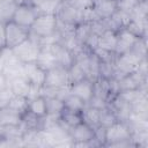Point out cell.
Listing matches in <instances>:
<instances>
[{
	"instance_id": "1",
	"label": "cell",
	"mask_w": 148,
	"mask_h": 148,
	"mask_svg": "<svg viewBox=\"0 0 148 148\" xmlns=\"http://www.w3.org/2000/svg\"><path fill=\"white\" fill-rule=\"evenodd\" d=\"M132 131L127 121L116 120L104 128L105 147H128L133 146L131 141Z\"/></svg>"
},
{
	"instance_id": "2",
	"label": "cell",
	"mask_w": 148,
	"mask_h": 148,
	"mask_svg": "<svg viewBox=\"0 0 148 148\" xmlns=\"http://www.w3.org/2000/svg\"><path fill=\"white\" fill-rule=\"evenodd\" d=\"M10 50H12L13 54L22 64H27V62H35L36 61L40 47L38 45L36 36L30 34L28 39H25L24 42H22L21 44H18L17 46H15Z\"/></svg>"
},
{
	"instance_id": "3",
	"label": "cell",
	"mask_w": 148,
	"mask_h": 148,
	"mask_svg": "<svg viewBox=\"0 0 148 148\" xmlns=\"http://www.w3.org/2000/svg\"><path fill=\"white\" fill-rule=\"evenodd\" d=\"M57 25H58L57 15L38 14L29 30L32 35L37 37H46L57 31Z\"/></svg>"
},
{
	"instance_id": "4",
	"label": "cell",
	"mask_w": 148,
	"mask_h": 148,
	"mask_svg": "<svg viewBox=\"0 0 148 148\" xmlns=\"http://www.w3.org/2000/svg\"><path fill=\"white\" fill-rule=\"evenodd\" d=\"M37 15H38V12L36 9V7H34L27 2H21V3H17L10 21L15 22L16 24H18L23 28L30 29L35 18L37 17Z\"/></svg>"
},
{
	"instance_id": "5",
	"label": "cell",
	"mask_w": 148,
	"mask_h": 148,
	"mask_svg": "<svg viewBox=\"0 0 148 148\" xmlns=\"http://www.w3.org/2000/svg\"><path fill=\"white\" fill-rule=\"evenodd\" d=\"M69 86L68 82V69L57 65L53 68L46 71L45 73V80H44V88L49 89H59L62 87Z\"/></svg>"
},
{
	"instance_id": "6",
	"label": "cell",
	"mask_w": 148,
	"mask_h": 148,
	"mask_svg": "<svg viewBox=\"0 0 148 148\" xmlns=\"http://www.w3.org/2000/svg\"><path fill=\"white\" fill-rule=\"evenodd\" d=\"M30 30L16 24L13 21L6 22V47L13 49L29 38Z\"/></svg>"
},
{
	"instance_id": "7",
	"label": "cell",
	"mask_w": 148,
	"mask_h": 148,
	"mask_svg": "<svg viewBox=\"0 0 148 148\" xmlns=\"http://www.w3.org/2000/svg\"><path fill=\"white\" fill-rule=\"evenodd\" d=\"M72 142H91L92 146H99L95 140V128L84 121H80L68 130Z\"/></svg>"
},
{
	"instance_id": "8",
	"label": "cell",
	"mask_w": 148,
	"mask_h": 148,
	"mask_svg": "<svg viewBox=\"0 0 148 148\" xmlns=\"http://www.w3.org/2000/svg\"><path fill=\"white\" fill-rule=\"evenodd\" d=\"M139 38L140 37H138L136 35H134L133 32L127 30L126 28L118 30L117 31V45H116L114 54L119 56V54H123V53L131 51L134 47V45Z\"/></svg>"
},
{
	"instance_id": "9",
	"label": "cell",
	"mask_w": 148,
	"mask_h": 148,
	"mask_svg": "<svg viewBox=\"0 0 148 148\" xmlns=\"http://www.w3.org/2000/svg\"><path fill=\"white\" fill-rule=\"evenodd\" d=\"M82 12L83 10L77 9L69 1L64 0L59 10H58V13H57V17L61 22L79 24V23L82 22Z\"/></svg>"
},
{
	"instance_id": "10",
	"label": "cell",
	"mask_w": 148,
	"mask_h": 148,
	"mask_svg": "<svg viewBox=\"0 0 148 148\" xmlns=\"http://www.w3.org/2000/svg\"><path fill=\"white\" fill-rule=\"evenodd\" d=\"M45 71L42 69L36 62L23 64V74L22 76L31 84L36 87H43L45 80Z\"/></svg>"
},
{
	"instance_id": "11",
	"label": "cell",
	"mask_w": 148,
	"mask_h": 148,
	"mask_svg": "<svg viewBox=\"0 0 148 148\" xmlns=\"http://www.w3.org/2000/svg\"><path fill=\"white\" fill-rule=\"evenodd\" d=\"M69 94L80 97L82 101L88 103L94 95V82L84 79L79 82L69 84Z\"/></svg>"
},
{
	"instance_id": "12",
	"label": "cell",
	"mask_w": 148,
	"mask_h": 148,
	"mask_svg": "<svg viewBox=\"0 0 148 148\" xmlns=\"http://www.w3.org/2000/svg\"><path fill=\"white\" fill-rule=\"evenodd\" d=\"M45 47H49L52 51V53L54 54V57H56V59L58 61V65H60V66H62V67H65L67 69L73 65L74 56L61 43H57V44H53V45H50V46H45Z\"/></svg>"
},
{
	"instance_id": "13",
	"label": "cell",
	"mask_w": 148,
	"mask_h": 148,
	"mask_svg": "<svg viewBox=\"0 0 148 148\" xmlns=\"http://www.w3.org/2000/svg\"><path fill=\"white\" fill-rule=\"evenodd\" d=\"M94 9L98 17L102 21L109 20L117 10H118V1L117 0H101L94 3Z\"/></svg>"
},
{
	"instance_id": "14",
	"label": "cell",
	"mask_w": 148,
	"mask_h": 148,
	"mask_svg": "<svg viewBox=\"0 0 148 148\" xmlns=\"http://www.w3.org/2000/svg\"><path fill=\"white\" fill-rule=\"evenodd\" d=\"M42 69H44L45 72L53 68L54 66L58 65V61L54 57V54L52 53V51L49 47H40L39 53L37 56V59L35 61Z\"/></svg>"
},
{
	"instance_id": "15",
	"label": "cell",
	"mask_w": 148,
	"mask_h": 148,
	"mask_svg": "<svg viewBox=\"0 0 148 148\" xmlns=\"http://www.w3.org/2000/svg\"><path fill=\"white\" fill-rule=\"evenodd\" d=\"M21 113L8 106L0 108V126H17L21 124Z\"/></svg>"
},
{
	"instance_id": "16",
	"label": "cell",
	"mask_w": 148,
	"mask_h": 148,
	"mask_svg": "<svg viewBox=\"0 0 148 148\" xmlns=\"http://www.w3.org/2000/svg\"><path fill=\"white\" fill-rule=\"evenodd\" d=\"M117 45V31L111 29H105L98 38V47L105 51L114 53Z\"/></svg>"
},
{
	"instance_id": "17",
	"label": "cell",
	"mask_w": 148,
	"mask_h": 148,
	"mask_svg": "<svg viewBox=\"0 0 148 148\" xmlns=\"http://www.w3.org/2000/svg\"><path fill=\"white\" fill-rule=\"evenodd\" d=\"M59 121L60 125L65 128V130H69L72 126L76 125L77 123L82 121V117H81V112H76V111H72L68 109H62V111L59 114Z\"/></svg>"
},
{
	"instance_id": "18",
	"label": "cell",
	"mask_w": 148,
	"mask_h": 148,
	"mask_svg": "<svg viewBox=\"0 0 148 148\" xmlns=\"http://www.w3.org/2000/svg\"><path fill=\"white\" fill-rule=\"evenodd\" d=\"M8 87L14 95H23L28 97L31 84L23 76H16L8 80Z\"/></svg>"
},
{
	"instance_id": "19",
	"label": "cell",
	"mask_w": 148,
	"mask_h": 148,
	"mask_svg": "<svg viewBox=\"0 0 148 148\" xmlns=\"http://www.w3.org/2000/svg\"><path fill=\"white\" fill-rule=\"evenodd\" d=\"M81 117L82 121L87 123L94 128L99 127V117H101V110L92 108L90 105H86L84 109L81 111Z\"/></svg>"
},
{
	"instance_id": "20",
	"label": "cell",
	"mask_w": 148,
	"mask_h": 148,
	"mask_svg": "<svg viewBox=\"0 0 148 148\" xmlns=\"http://www.w3.org/2000/svg\"><path fill=\"white\" fill-rule=\"evenodd\" d=\"M28 110L30 112H32L34 114L43 118L47 112H46V101L45 97L43 95L34 97L31 99H29V105H28Z\"/></svg>"
},
{
	"instance_id": "21",
	"label": "cell",
	"mask_w": 148,
	"mask_h": 148,
	"mask_svg": "<svg viewBox=\"0 0 148 148\" xmlns=\"http://www.w3.org/2000/svg\"><path fill=\"white\" fill-rule=\"evenodd\" d=\"M28 105H29V98L23 95H13L7 104L8 108L15 110L21 114L28 111Z\"/></svg>"
},
{
	"instance_id": "22",
	"label": "cell",
	"mask_w": 148,
	"mask_h": 148,
	"mask_svg": "<svg viewBox=\"0 0 148 148\" xmlns=\"http://www.w3.org/2000/svg\"><path fill=\"white\" fill-rule=\"evenodd\" d=\"M64 0H43L37 7L38 14H54L57 15Z\"/></svg>"
},
{
	"instance_id": "23",
	"label": "cell",
	"mask_w": 148,
	"mask_h": 148,
	"mask_svg": "<svg viewBox=\"0 0 148 148\" xmlns=\"http://www.w3.org/2000/svg\"><path fill=\"white\" fill-rule=\"evenodd\" d=\"M87 105V103L84 101H82L80 97L68 94L65 98H64V108L72 110V111H76V112H81L84 106Z\"/></svg>"
},
{
	"instance_id": "24",
	"label": "cell",
	"mask_w": 148,
	"mask_h": 148,
	"mask_svg": "<svg viewBox=\"0 0 148 148\" xmlns=\"http://www.w3.org/2000/svg\"><path fill=\"white\" fill-rule=\"evenodd\" d=\"M16 6H17V2L15 0L0 1V20L3 22L10 21Z\"/></svg>"
},
{
	"instance_id": "25",
	"label": "cell",
	"mask_w": 148,
	"mask_h": 148,
	"mask_svg": "<svg viewBox=\"0 0 148 148\" xmlns=\"http://www.w3.org/2000/svg\"><path fill=\"white\" fill-rule=\"evenodd\" d=\"M46 101V112L50 114H59L64 109V101L56 96H44Z\"/></svg>"
},
{
	"instance_id": "26",
	"label": "cell",
	"mask_w": 148,
	"mask_h": 148,
	"mask_svg": "<svg viewBox=\"0 0 148 148\" xmlns=\"http://www.w3.org/2000/svg\"><path fill=\"white\" fill-rule=\"evenodd\" d=\"M84 79H87L84 71L76 62H73V65L68 68V82H69V84L79 82V81L84 80Z\"/></svg>"
},
{
	"instance_id": "27",
	"label": "cell",
	"mask_w": 148,
	"mask_h": 148,
	"mask_svg": "<svg viewBox=\"0 0 148 148\" xmlns=\"http://www.w3.org/2000/svg\"><path fill=\"white\" fill-rule=\"evenodd\" d=\"M13 95H14V94H13V91L10 90V88H9V87H7L6 89L1 90V91H0V108L7 106V104H8L9 99L12 98V96H13Z\"/></svg>"
},
{
	"instance_id": "28",
	"label": "cell",
	"mask_w": 148,
	"mask_h": 148,
	"mask_svg": "<svg viewBox=\"0 0 148 148\" xmlns=\"http://www.w3.org/2000/svg\"><path fill=\"white\" fill-rule=\"evenodd\" d=\"M67 1H69L73 6H75L80 10H84V9L90 8V7L94 6L92 0H67Z\"/></svg>"
},
{
	"instance_id": "29",
	"label": "cell",
	"mask_w": 148,
	"mask_h": 148,
	"mask_svg": "<svg viewBox=\"0 0 148 148\" xmlns=\"http://www.w3.org/2000/svg\"><path fill=\"white\" fill-rule=\"evenodd\" d=\"M0 47H6V22L0 20Z\"/></svg>"
},
{
	"instance_id": "30",
	"label": "cell",
	"mask_w": 148,
	"mask_h": 148,
	"mask_svg": "<svg viewBox=\"0 0 148 148\" xmlns=\"http://www.w3.org/2000/svg\"><path fill=\"white\" fill-rule=\"evenodd\" d=\"M8 87V79L3 73H0V91Z\"/></svg>"
},
{
	"instance_id": "31",
	"label": "cell",
	"mask_w": 148,
	"mask_h": 148,
	"mask_svg": "<svg viewBox=\"0 0 148 148\" xmlns=\"http://www.w3.org/2000/svg\"><path fill=\"white\" fill-rule=\"evenodd\" d=\"M42 1H43V0H24L23 2H27V3H29V5L34 6V7H37Z\"/></svg>"
},
{
	"instance_id": "32",
	"label": "cell",
	"mask_w": 148,
	"mask_h": 148,
	"mask_svg": "<svg viewBox=\"0 0 148 148\" xmlns=\"http://www.w3.org/2000/svg\"><path fill=\"white\" fill-rule=\"evenodd\" d=\"M3 72V62H2V59L0 58V73Z\"/></svg>"
},
{
	"instance_id": "33",
	"label": "cell",
	"mask_w": 148,
	"mask_h": 148,
	"mask_svg": "<svg viewBox=\"0 0 148 148\" xmlns=\"http://www.w3.org/2000/svg\"><path fill=\"white\" fill-rule=\"evenodd\" d=\"M92 1H94V3H95V2H98V1H101V0H92Z\"/></svg>"
},
{
	"instance_id": "34",
	"label": "cell",
	"mask_w": 148,
	"mask_h": 148,
	"mask_svg": "<svg viewBox=\"0 0 148 148\" xmlns=\"http://www.w3.org/2000/svg\"><path fill=\"white\" fill-rule=\"evenodd\" d=\"M1 52H2V49L0 47V56H1Z\"/></svg>"
}]
</instances>
